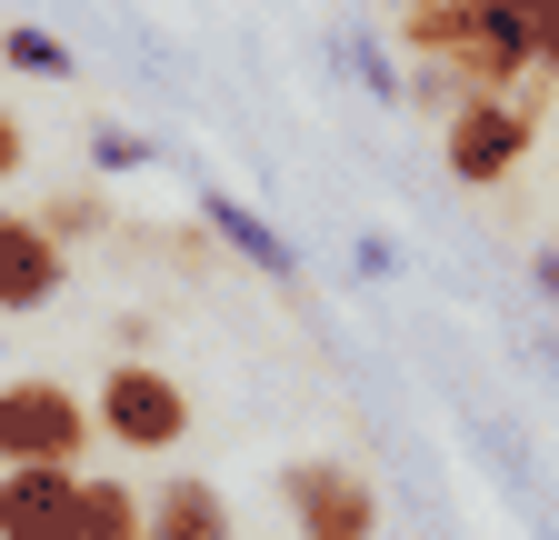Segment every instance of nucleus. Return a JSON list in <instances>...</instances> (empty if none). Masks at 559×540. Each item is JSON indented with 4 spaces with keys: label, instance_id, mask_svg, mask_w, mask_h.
I'll list each match as a JSON object with an SVG mask.
<instances>
[{
    "label": "nucleus",
    "instance_id": "1",
    "mask_svg": "<svg viewBox=\"0 0 559 540\" xmlns=\"http://www.w3.org/2000/svg\"><path fill=\"white\" fill-rule=\"evenodd\" d=\"M549 11H559V0H430V11L409 21V40L440 50L450 71H469V81H520V71H539Z\"/></svg>",
    "mask_w": 559,
    "mask_h": 540
},
{
    "label": "nucleus",
    "instance_id": "2",
    "mask_svg": "<svg viewBox=\"0 0 559 540\" xmlns=\"http://www.w3.org/2000/svg\"><path fill=\"white\" fill-rule=\"evenodd\" d=\"M120 450H180V431H190V400H180V380L170 371H151V361H110L100 371V411H91Z\"/></svg>",
    "mask_w": 559,
    "mask_h": 540
},
{
    "label": "nucleus",
    "instance_id": "3",
    "mask_svg": "<svg viewBox=\"0 0 559 540\" xmlns=\"http://www.w3.org/2000/svg\"><path fill=\"white\" fill-rule=\"evenodd\" d=\"M91 411L60 380H0V460H81Z\"/></svg>",
    "mask_w": 559,
    "mask_h": 540
},
{
    "label": "nucleus",
    "instance_id": "4",
    "mask_svg": "<svg viewBox=\"0 0 559 540\" xmlns=\"http://www.w3.org/2000/svg\"><path fill=\"white\" fill-rule=\"evenodd\" d=\"M280 501H290V520H300L310 540H370V530H380L370 481H349V470H330V460L280 470Z\"/></svg>",
    "mask_w": 559,
    "mask_h": 540
},
{
    "label": "nucleus",
    "instance_id": "5",
    "mask_svg": "<svg viewBox=\"0 0 559 540\" xmlns=\"http://www.w3.org/2000/svg\"><path fill=\"white\" fill-rule=\"evenodd\" d=\"M60 281H70L60 240H50L31 211H0V320H31V310H50V301H60Z\"/></svg>",
    "mask_w": 559,
    "mask_h": 540
},
{
    "label": "nucleus",
    "instance_id": "6",
    "mask_svg": "<svg viewBox=\"0 0 559 540\" xmlns=\"http://www.w3.org/2000/svg\"><path fill=\"white\" fill-rule=\"evenodd\" d=\"M530 110L520 101H469L460 120H450V171L460 180H510L520 171V151H530Z\"/></svg>",
    "mask_w": 559,
    "mask_h": 540
},
{
    "label": "nucleus",
    "instance_id": "7",
    "mask_svg": "<svg viewBox=\"0 0 559 540\" xmlns=\"http://www.w3.org/2000/svg\"><path fill=\"white\" fill-rule=\"evenodd\" d=\"M70 491H81V460H0V530L11 540L70 530Z\"/></svg>",
    "mask_w": 559,
    "mask_h": 540
},
{
    "label": "nucleus",
    "instance_id": "8",
    "mask_svg": "<svg viewBox=\"0 0 559 540\" xmlns=\"http://www.w3.org/2000/svg\"><path fill=\"white\" fill-rule=\"evenodd\" d=\"M200 221H210V231H221V240H230V250H240V260L260 270V281H280V291H290V281H300V250H290V240H280V231H270V221L250 211V200H230V190H210V200H200Z\"/></svg>",
    "mask_w": 559,
    "mask_h": 540
},
{
    "label": "nucleus",
    "instance_id": "9",
    "mask_svg": "<svg viewBox=\"0 0 559 540\" xmlns=\"http://www.w3.org/2000/svg\"><path fill=\"white\" fill-rule=\"evenodd\" d=\"M151 530H160V540H221L230 510H221V491H210V481H170V491L151 501Z\"/></svg>",
    "mask_w": 559,
    "mask_h": 540
},
{
    "label": "nucleus",
    "instance_id": "10",
    "mask_svg": "<svg viewBox=\"0 0 559 540\" xmlns=\"http://www.w3.org/2000/svg\"><path fill=\"white\" fill-rule=\"evenodd\" d=\"M70 530H81V540H140V501L120 481H81V491H70Z\"/></svg>",
    "mask_w": 559,
    "mask_h": 540
},
{
    "label": "nucleus",
    "instance_id": "11",
    "mask_svg": "<svg viewBox=\"0 0 559 540\" xmlns=\"http://www.w3.org/2000/svg\"><path fill=\"white\" fill-rule=\"evenodd\" d=\"M0 60H11V71H31V81H70V50H60L40 21H11V31H0Z\"/></svg>",
    "mask_w": 559,
    "mask_h": 540
},
{
    "label": "nucleus",
    "instance_id": "12",
    "mask_svg": "<svg viewBox=\"0 0 559 540\" xmlns=\"http://www.w3.org/2000/svg\"><path fill=\"white\" fill-rule=\"evenodd\" d=\"M40 231L50 240H100L110 231V200L100 190H60V200H40Z\"/></svg>",
    "mask_w": 559,
    "mask_h": 540
},
{
    "label": "nucleus",
    "instance_id": "13",
    "mask_svg": "<svg viewBox=\"0 0 559 540\" xmlns=\"http://www.w3.org/2000/svg\"><path fill=\"white\" fill-rule=\"evenodd\" d=\"M91 151H100V171H151V141H140V130H91Z\"/></svg>",
    "mask_w": 559,
    "mask_h": 540
},
{
    "label": "nucleus",
    "instance_id": "14",
    "mask_svg": "<svg viewBox=\"0 0 559 540\" xmlns=\"http://www.w3.org/2000/svg\"><path fill=\"white\" fill-rule=\"evenodd\" d=\"M21 161H31V130H21V120H11V110H0V180H11V171H21Z\"/></svg>",
    "mask_w": 559,
    "mask_h": 540
},
{
    "label": "nucleus",
    "instance_id": "15",
    "mask_svg": "<svg viewBox=\"0 0 559 540\" xmlns=\"http://www.w3.org/2000/svg\"><path fill=\"white\" fill-rule=\"evenodd\" d=\"M349 71H360V81H370V91H380V101H400V81H390V60H370V50H360V40H349Z\"/></svg>",
    "mask_w": 559,
    "mask_h": 540
},
{
    "label": "nucleus",
    "instance_id": "16",
    "mask_svg": "<svg viewBox=\"0 0 559 540\" xmlns=\"http://www.w3.org/2000/svg\"><path fill=\"white\" fill-rule=\"evenodd\" d=\"M539 71L559 81V11H549V31H539Z\"/></svg>",
    "mask_w": 559,
    "mask_h": 540
},
{
    "label": "nucleus",
    "instance_id": "17",
    "mask_svg": "<svg viewBox=\"0 0 559 540\" xmlns=\"http://www.w3.org/2000/svg\"><path fill=\"white\" fill-rule=\"evenodd\" d=\"M539 291H549V301H559V260H539Z\"/></svg>",
    "mask_w": 559,
    "mask_h": 540
},
{
    "label": "nucleus",
    "instance_id": "18",
    "mask_svg": "<svg viewBox=\"0 0 559 540\" xmlns=\"http://www.w3.org/2000/svg\"><path fill=\"white\" fill-rule=\"evenodd\" d=\"M549 371H559V351H549Z\"/></svg>",
    "mask_w": 559,
    "mask_h": 540
}]
</instances>
